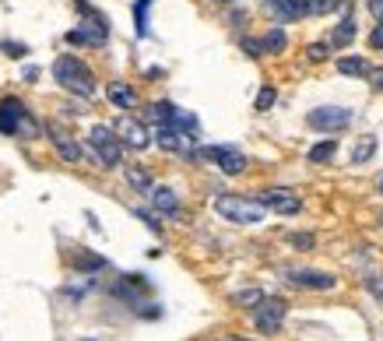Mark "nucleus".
Returning <instances> with one entry per match:
<instances>
[{
    "mask_svg": "<svg viewBox=\"0 0 383 341\" xmlns=\"http://www.w3.org/2000/svg\"><path fill=\"white\" fill-rule=\"evenodd\" d=\"M42 130H46V138L53 141V148H57V155H60L64 162H71V166H74V162H81V145H78V141H74V138H71L60 123H53V120H50V123H42Z\"/></svg>",
    "mask_w": 383,
    "mask_h": 341,
    "instance_id": "f8f14e48",
    "label": "nucleus"
},
{
    "mask_svg": "<svg viewBox=\"0 0 383 341\" xmlns=\"http://www.w3.org/2000/svg\"><path fill=\"white\" fill-rule=\"evenodd\" d=\"M282 50H285V32L282 28H271L264 35V43H261V53H282Z\"/></svg>",
    "mask_w": 383,
    "mask_h": 341,
    "instance_id": "4be33fe9",
    "label": "nucleus"
},
{
    "mask_svg": "<svg viewBox=\"0 0 383 341\" xmlns=\"http://www.w3.org/2000/svg\"><path fill=\"white\" fill-rule=\"evenodd\" d=\"M222 341H246V338H222Z\"/></svg>",
    "mask_w": 383,
    "mask_h": 341,
    "instance_id": "f704fd0d",
    "label": "nucleus"
},
{
    "mask_svg": "<svg viewBox=\"0 0 383 341\" xmlns=\"http://www.w3.org/2000/svg\"><path fill=\"white\" fill-rule=\"evenodd\" d=\"M370 11L377 14V21H383V0H370Z\"/></svg>",
    "mask_w": 383,
    "mask_h": 341,
    "instance_id": "473e14b6",
    "label": "nucleus"
},
{
    "mask_svg": "<svg viewBox=\"0 0 383 341\" xmlns=\"http://www.w3.org/2000/svg\"><path fill=\"white\" fill-rule=\"evenodd\" d=\"M105 95H109V102H113L116 109H130V106L137 102L134 88H130V85H123V82H113V85L105 88Z\"/></svg>",
    "mask_w": 383,
    "mask_h": 341,
    "instance_id": "dca6fc26",
    "label": "nucleus"
},
{
    "mask_svg": "<svg viewBox=\"0 0 383 341\" xmlns=\"http://www.w3.org/2000/svg\"><path fill=\"white\" fill-rule=\"evenodd\" d=\"M348 0H302V11L306 14H334V11H345Z\"/></svg>",
    "mask_w": 383,
    "mask_h": 341,
    "instance_id": "6ab92c4d",
    "label": "nucleus"
},
{
    "mask_svg": "<svg viewBox=\"0 0 383 341\" xmlns=\"http://www.w3.org/2000/svg\"><path fill=\"white\" fill-rule=\"evenodd\" d=\"M155 0H137V7H134V18H137V35L144 39L148 35V7H152Z\"/></svg>",
    "mask_w": 383,
    "mask_h": 341,
    "instance_id": "b1692460",
    "label": "nucleus"
},
{
    "mask_svg": "<svg viewBox=\"0 0 383 341\" xmlns=\"http://www.w3.org/2000/svg\"><path fill=\"white\" fill-rule=\"evenodd\" d=\"M306 53H309V60H327L331 57V43H313Z\"/></svg>",
    "mask_w": 383,
    "mask_h": 341,
    "instance_id": "bb28decb",
    "label": "nucleus"
},
{
    "mask_svg": "<svg viewBox=\"0 0 383 341\" xmlns=\"http://www.w3.org/2000/svg\"><path fill=\"white\" fill-rule=\"evenodd\" d=\"M380 190H383V176H380Z\"/></svg>",
    "mask_w": 383,
    "mask_h": 341,
    "instance_id": "e433bc0d",
    "label": "nucleus"
},
{
    "mask_svg": "<svg viewBox=\"0 0 383 341\" xmlns=\"http://www.w3.org/2000/svg\"><path fill=\"white\" fill-rule=\"evenodd\" d=\"M275 99H278V91H275L271 85H264L261 91H257V102H253V109H257V113H268V109L275 106Z\"/></svg>",
    "mask_w": 383,
    "mask_h": 341,
    "instance_id": "393cba45",
    "label": "nucleus"
},
{
    "mask_svg": "<svg viewBox=\"0 0 383 341\" xmlns=\"http://www.w3.org/2000/svg\"><path fill=\"white\" fill-rule=\"evenodd\" d=\"M282 21H295V18H302L306 11H302V0H264Z\"/></svg>",
    "mask_w": 383,
    "mask_h": 341,
    "instance_id": "f3484780",
    "label": "nucleus"
},
{
    "mask_svg": "<svg viewBox=\"0 0 383 341\" xmlns=\"http://www.w3.org/2000/svg\"><path fill=\"white\" fill-rule=\"evenodd\" d=\"M285 278H288V285L309 289V292H331V289H338V278H334V274L313 271V267H295V271H288Z\"/></svg>",
    "mask_w": 383,
    "mask_h": 341,
    "instance_id": "9b49d317",
    "label": "nucleus"
},
{
    "mask_svg": "<svg viewBox=\"0 0 383 341\" xmlns=\"http://www.w3.org/2000/svg\"><path fill=\"white\" fill-rule=\"evenodd\" d=\"M334 152H338V141H334V138H327V141H320V145H313V148H309V162H313V166L331 162V159H334Z\"/></svg>",
    "mask_w": 383,
    "mask_h": 341,
    "instance_id": "aec40b11",
    "label": "nucleus"
},
{
    "mask_svg": "<svg viewBox=\"0 0 383 341\" xmlns=\"http://www.w3.org/2000/svg\"><path fill=\"white\" fill-rule=\"evenodd\" d=\"M113 134L120 138V145H127V148H134V152H144V148L152 145L148 127H144L141 120H134V116H120L116 127H113Z\"/></svg>",
    "mask_w": 383,
    "mask_h": 341,
    "instance_id": "9d476101",
    "label": "nucleus"
},
{
    "mask_svg": "<svg viewBox=\"0 0 383 341\" xmlns=\"http://www.w3.org/2000/svg\"><path fill=\"white\" fill-rule=\"evenodd\" d=\"M338 71H341V74H355V78H366V74H370V64H366L362 57H341V60H338Z\"/></svg>",
    "mask_w": 383,
    "mask_h": 341,
    "instance_id": "412c9836",
    "label": "nucleus"
},
{
    "mask_svg": "<svg viewBox=\"0 0 383 341\" xmlns=\"http://www.w3.org/2000/svg\"><path fill=\"white\" fill-rule=\"evenodd\" d=\"M137 218H141V222H144V225H148V229H152V233H155V236H159V233H162V225H159V218H155V215H152V211H137Z\"/></svg>",
    "mask_w": 383,
    "mask_h": 341,
    "instance_id": "c85d7f7f",
    "label": "nucleus"
},
{
    "mask_svg": "<svg viewBox=\"0 0 383 341\" xmlns=\"http://www.w3.org/2000/svg\"><path fill=\"white\" fill-rule=\"evenodd\" d=\"M373 152H377V138L373 134H362L355 141V148H352V166H366L373 159Z\"/></svg>",
    "mask_w": 383,
    "mask_h": 341,
    "instance_id": "a211bd4d",
    "label": "nucleus"
},
{
    "mask_svg": "<svg viewBox=\"0 0 383 341\" xmlns=\"http://www.w3.org/2000/svg\"><path fill=\"white\" fill-rule=\"evenodd\" d=\"M232 303H236V306H253V303H261V292H257V289L236 292V296H232Z\"/></svg>",
    "mask_w": 383,
    "mask_h": 341,
    "instance_id": "a878e982",
    "label": "nucleus"
},
{
    "mask_svg": "<svg viewBox=\"0 0 383 341\" xmlns=\"http://www.w3.org/2000/svg\"><path fill=\"white\" fill-rule=\"evenodd\" d=\"M359 35V25H355V14L348 11L345 18H341V25L334 28V35H331V46H338V50H345V46H352V39Z\"/></svg>",
    "mask_w": 383,
    "mask_h": 341,
    "instance_id": "4468645a",
    "label": "nucleus"
},
{
    "mask_svg": "<svg viewBox=\"0 0 383 341\" xmlns=\"http://www.w3.org/2000/svg\"><path fill=\"white\" fill-rule=\"evenodd\" d=\"M352 120H355V113L345 106H316L306 113V123L313 130H324V134H338V130L352 127Z\"/></svg>",
    "mask_w": 383,
    "mask_h": 341,
    "instance_id": "423d86ee",
    "label": "nucleus"
},
{
    "mask_svg": "<svg viewBox=\"0 0 383 341\" xmlns=\"http://www.w3.org/2000/svg\"><path fill=\"white\" fill-rule=\"evenodd\" d=\"M152 204H155V211H162V215H180V197H176V190H169V186H152Z\"/></svg>",
    "mask_w": 383,
    "mask_h": 341,
    "instance_id": "ddd939ff",
    "label": "nucleus"
},
{
    "mask_svg": "<svg viewBox=\"0 0 383 341\" xmlns=\"http://www.w3.org/2000/svg\"><path fill=\"white\" fill-rule=\"evenodd\" d=\"M53 78H57V85L67 88L71 95H81V99H92L96 95V74H92V67L85 60L71 57V53H64V57L53 60Z\"/></svg>",
    "mask_w": 383,
    "mask_h": 341,
    "instance_id": "f257e3e1",
    "label": "nucleus"
},
{
    "mask_svg": "<svg viewBox=\"0 0 383 341\" xmlns=\"http://www.w3.org/2000/svg\"><path fill=\"white\" fill-rule=\"evenodd\" d=\"M123 176H127V183H130L137 194H152V186H155L152 172L144 169V166H123Z\"/></svg>",
    "mask_w": 383,
    "mask_h": 341,
    "instance_id": "2eb2a0df",
    "label": "nucleus"
},
{
    "mask_svg": "<svg viewBox=\"0 0 383 341\" xmlns=\"http://www.w3.org/2000/svg\"><path fill=\"white\" fill-rule=\"evenodd\" d=\"M370 46H373V50H383V21L377 25V28H373V35H370Z\"/></svg>",
    "mask_w": 383,
    "mask_h": 341,
    "instance_id": "2f4dec72",
    "label": "nucleus"
},
{
    "mask_svg": "<svg viewBox=\"0 0 383 341\" xmlns=\"http://www.w3.org/2000/svg\"><path fill=\"white\" fill-rule=\"evenodd\" d=\"M218 4H232V0H218Z\"/></svg>",
    "mask_w": 383,
    "mask_h": 341,
    "instance_id": "c9c22d12",
    "label": "nucleus"
},
{
    "mask_svg": "<svg viewBox=\"0 0 383 341\" xmlns=\"http://www.w3.org/2000/svg\"><path fill=\"white\" fill-rule=\"evenodd\" d=\"M0 50H4L7 57H25V46H21V43H0Z\"/></svg>",
    "mask_w": 383,
    "mask_h": 341,
    "instance_id": "c756f323",
    "label": "nucleus"
},
{
    "mask_svg": "<svg viewBox=\"0 0 383 341\" xmlns=\"http://www.w3.org/2000/svg\"><path fill=\"white\" fill-rule=\"evenodd\" d=\"M366 289H370V292H373V296L383 303V274H380V278H370V281H366Z\"/></svg>",
    "mask_w": 383,
    "mask_h": 341,
    "instance_id": "7c9ffc66",
    "label": "nucleus"
},
{
    "mask_svg": "<svg viewBox=\"0 0 383 341\" xmlns=\"http://www.w3.org/2000/svg\"><path fill=\"white\" fill-rule=\"evenodd\" d=\"M78 4V11L85 14V21H81V28H74V32H67V43H74V46H102L105 39H109V25H105V18L92 11L85 0H74Z\"/></svg>",
    "mask_w": 383,
    "mask_h": 341,
    "instance_id": "7ed1b4c3",
    "label": "nucleus"
},
{
    "mask_svg": "<svg viewBox=\"0 0 383 341\" xmlns=\"http://www.w3.org/2000/svg\"><path fill=\"white\" fill-rule=\"evenodd\" d=\"M88 145H92V155L98 159V166L113 169V166H120V162H123V145H120V138L113 134V127H102V123H96V127H92V134H88Z\"/></svg>",
    "mask_w": 383,
    "mask_h": 341,
    "instance_id": "20e7f679",
    "label": "nucleus"
},
{
    "mask_svg": "<svg viewBox=\"0 0 383 341\" xmlns=\"http://www.w3.org/2000/svg\"><path fill=\"white\" fill-rule=\"evenodd\" d=\"M285 313H288L285 299H278V296H268V299H264V296H261L257 313H253V324H257L261 335H278L282 324H285Z\"/></svg>",
    "mask_w": 383,
    "mask_h": 341,
    "instance_id": "0eeeda50",
    "label": "nucleus"
},
{
    "mask_svg": "<svg viewBox=\"0 0 383 341\" xmlns=\"http://www.w3.org/2000/svg\"><path fill=\"white\" fill-rule=\"evenodd\" d=\"M215 211H218V218H225L232 225H261L268 215V208L257 197H239V194L215 197Z\"/></svg>",
    "mask_w": 383,
    "mask_h": 341,
    "instance_id": "f03ea898",
    "label": "nucleus"
},
{
    "mask_svg": "<svg viewBox=\"0 0 383 341\" xmlns=\"http://www.w3.org/2000/svg\"><path fill=\"white\" fill-rule=\"evenodd\" d=\"M39 123L28 116V109L21 106V99H4L0 102V134H32L35 138Z\"/></svg>",
    "mask_w": 383,
    "mask_h": 341,
    "instance_id": "39448f33",
    "label": "nucleus"
},
{
    "mask_svg": "<svg viewBox=\"0 0 383 341\" xmlns=\"http://www.w3.org/2000/svg\"><path fill=\"white\" fill-rule=\"evenodd\" d=\"M288 243L299 247V250H309V247H313V236H306V233H288Z\"/></svg>",
    "mask_w": 383,
    "mask_h": 341,
    "instance_id": "cd10ccee",
    "label": "nucleus"
},
{
    "mask_svg": "<svg viewBox=\"0 0 383 341\" xmlns=\"http://www.w3.org/2000/svg\"><path fill=\"white\" fill-rule=\"evenodd\" d=\"M74 267H78V271H102V267H105V257H96V254H74Z\"/></svg>",
    "mask_w": 383,
    "mask_h": 341,
    "instance_id": "5701e85b",
    "label": "nucleus"
},
{
    "mask_svg": "<svg viewBox=\"0 0 383 341\" xmlns=\"http://www.w3.org/2000/svg\"><path fill=\"white\" fill-rule=\"evenodd\" d=\"M200 155L211 159L225 176H239L246 169V155L239 148H232V145H211V148H200Z\"/></svg>",
    "mask_w": 383,
    "mask_h": 341,
    "instance_id": "6e6552de",
    "label": "nucleus"
},
{
    "mask_svg": "<svg viewBox=\"0 0 383 341\" xmlns=\"http://www.w3.org/2000/svg\"><path fill=\"white\" fill-rule=\"evenodd\" d=\"M373 85L383 88V71H377V74H373Z\"/></svg>",
    "mask_w": 383,
    "mask_h": 341,
    "instance_id": "72a5a7b5",
    "label": "nucleus"
},
{
    "mask_svg": "<svg viewBox=\"0 0 383 341\" xmlns=\"http://www.w3.org/2000/svg\"><path fill=\"white\" fill-rule=\"evenodd\" d=\"M257 201H261L268 211H278V215H295V211L302 208V197H299L295 190H288V186H268V190L257 194Z\"/></svg>",
    "mask_w": 383,
    "mask_h": 341,
    "instance_id": "1a4fd4ad",
    "label": "nucleus"
}]
</instances>
